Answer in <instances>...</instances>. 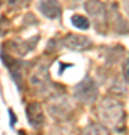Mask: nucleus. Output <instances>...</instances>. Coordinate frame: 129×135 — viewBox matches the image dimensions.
Here are the masks:
<instances>
[{
	"label": "nucleus",
	"mask_w": 129,
	"mask_h": 135,
	"mask_svg": "<svg viewBox=\"0 0 129 135\" xmlns=\"http://www.w3.org/2000/svg\"><path fill=\"white\" fill-rule=\"evenodd\" d=\"M72 24L75 26V27H78V29L81 30H86L89 29V26H90V23H89V20L86 18V17H83V15H74L71 18Z\"/></svg>",
	"instance_id": "nucleus-10"
},
{
	"label": "nucleus",
	"mask_w": 129,
	"mask_h": 135,
	"mask_svg": "<svg viewBox=\"0 0 129 135\" xmlns=\"http://www.w3.org/2000/svg\"><path fill=\"white\" fill-rule=\"evenodd\" d=\"M123 75H125V80L129 81V56H128V59H126V62H125V65H123Z\"/></svg>",
	"instance_id": "nucleus-11"
},
{
	"label": "nucleus",
	"mask_w": 129,
	"mask_h": 135,
	"mask_svg": "<svg viewBox=\"0 0 129 135\" xmlns=\"http://www.w3.org/2000/svg\"><path fill=\"white\" fill-rule=\"evenodd\" d=\"M98 114L104 125L110 126L113 129H120L123 122V107L119 101L105 98L98 105Z\"/></svg>",
	"instance_id": "nucleus-1"
},
{
	"label": "nucleus",
	"mask_w": 129,
	"mask_h": 135,
	"mask_svg": "<svg viewBox=\"0 0 129 135\" xmlns=\"http://www.w3.org/2000/svg\"><path fill=\"white\" fill-rule=\"evenodd\" d=\"M86 11L90 14V17H93L95 23L102 21L104 18V5L99 0H89L86 3Z\"/></svg>",
	"instance_id": "nucleus-7"
},
{
	"label": "nucleus",
	"mask_w": 129,
	"mask_h": 135,
	"mask_svg": "<svg viewBox=\"0 0 129 135\" xmlns=\"http://www.w3.org/2000/svg\"><path fill=\"white\" fill-rule=\"evenodd\" d=\"M81 135H108L107 129L101 125H89L86 129L83 131Z\"/></svg>",
	"instance_id": "nucleus-9"
},
{
	"label": "nucleus",
	"mask_w": 129,
	"mask_h": 135,
	"mask_svg": "<svg viewBox=\"0 0 129 135\" xmlns=\"http://www.w3.org/2000/svg\"><path fill=\"white\" fill-rule=\"evenodd\" d=\"M30 83H32V86H33L35 89H38L39 92L47 93L48 90H50V87H51L47 66L39 65L33 72H32V75H30Z\"/></svg>",
	"instance_id": "nucleus-3"
},
{
	"label": "nucleus",
	"mask_w": 129,
	"mask_h": 135,
	"mask_svg": "<svg viewBox=\"0 0 129 135\" xmlns=\"http://www.w3.org/2000/svg\"><path fill=\"white\" fill-rule=\"evenodd\" d=\"M74 95L81 104H93L98 98V87L92 78H86L75 87Z\"/></svg>",
	"instance_id": "nucleus-2"
},
{
	"label": "nucleus",
	"mask_w": 129,
	"mask_h": 135,
	"mask_svg": "<svg viewBox=\"0 0 129 135\" xmlns=\"http://www.w3.org/2000/svg\"><path fill=\"white\" fill-rule=\"evenodd\" d=\"M125 11H126V14L129 15V0H125Z\"/></svg>",
	"instance_id": "nucleus-12"
},
{
	"label": "nucleus",
	"mask_w": 129,
	"mask_h": 135,
	"mask_svg": "<svg viewBox=\"0 0 129 135\" xmlns=\"http://www.w3.org/2000/svg\"><path fill=\"white\" fill-rule=\"evenodd\" d=\"M39 11L44 17L50 20H57L62 15V8L59 0H39Z\"/></svg>",
	"instance_id": "nucleus-4"
},
{
	"label": "nucleus",
	"mask_w": 129,
	"mask_h": 135,
	"mask_svg": "<svg viewBox=\"0 0 129 135\" xmlns=\"http://www.w3.org/2000/svg\"><path fill=\"white\" fill-rule=\"evenodd\" d=\"M27 120L33 128H39L44 123V111L41 104L33 102L27 107Z\"/></svg>",
	"instance_id": "nucleus-6"
},
{
	"label": "nucleus",
	"mask_w": 129,
	"mask_h": 135,
	"mask_svg": "<svg viewBox=\"0 0 129 135\" xmlns=\"http://www.w3.org/2000/svg\"><path fill=\"white\" fill-rule=\"evenodd\" d=\"M63 45L72 51H83L90 47V39L81 35H68L63 39Z\"/></svg>",
	"instance_id": "nucleus-5"
},
{
	"label": "nucleus",
	"mask_w": 129,
	"mask_h": 135,
	"mask_svg": "<svg viewBox=\"0 0 129 135\" xmlns=\"http://www.w3.org/2000/svg\"><path fill=\"white\" fill-rule=\"evenodd\" d=\"M50 111H51V116L53 117H66V113L71 111V107L68 105L66 101H54V105L50 104Z\"/></svg>",
	"instance_id": "nucleus-8"
}]
</instances>
